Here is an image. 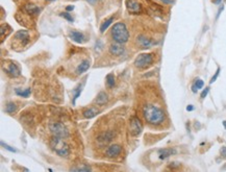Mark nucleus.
Masks as SVG:
<instances>
[{
    "instance_id": "obj_1",
    "label": "nucleus",
    "mask_w": 226,
    "mask_h": 172,
    "mask_svg": "<svg viewBox=\"0 0 226 172\" xmlns=\"http://www.w3.org/2000/svg\"><path fill=\"white\" fill-rule=\"evenodd\" d=\"M143 116L146 122L151 125H158L164 122L166 119V113L164 110L154 104H146L143 107Z\"/></svg>"
},
{
    "instance_id": "obj_2",
    "label": "nucleus",
    "mask_w": 226,
    "mask_h": 172,
    "mask_svg": "<svg viewBox=\"0 0 226 172\" xmlns=\"http://www.w3.org/2000/svg\"><path fill=\"white\" fill-rule=\"evenodd\" d=\"M49 145L50 148L61 157H68L70 156L71 151H70V147L64 141L62 138L59 137H55V136H52V138L49 141Z\"/></svg>"
},
{
    "instance_id": "obj_3",
    "label": "nucleus",
    "mask_w": 226,
    "mask_h": 172,
    "mask_svg": "<svg viewBox=\"0 0 226 172\" xmlns=\"http://www.w3.org/2000/svg\"><path fill=\"white\" fill-rule=\"evenodd\" d=\"M110 35H112L113 40L117 43H120V44H124L129 39V32L125 23L123 22L115 23L114 26L112 27Z\"/></svg>"
},
{
    "instance_id": "obj_4",
    "label": "nucleus",
    "mask_w": 226,
    "mask_h": 172,
    "mask_svg": "<svg viewBox=\"0 0 226 172\" xmlns=\"http://www.w3.org/2000/svg\"><path fill=\"white\" fill-rule=\"evenodd\" d=\"M29 42H30L29 32H27V30H19L14 35L12 44H13V47H15V49H17V48H23Z\"/></svg>"
},
{
    "instance_id": "obj_5",
    "label": "nucleus",
    "mask_w": 226,
    "mask_h": 172,
    "mask_svg": "<svg viewBox=\"0 0 226 172\" xmlns=\"http://www.w3.org/2000/svg\"><path fill=\"white\" fill-rule=\"evenodd\" d=\"M153 61H154V54L153 53H142L137 56L133 65L139 69H146L152 65Z\"/></svg>"
},
{
    "instance_id": "obj_6",
    "label": "nucleus",
    "mask_w": 226,
    "mask_h": 172,
    "mask_svg": "<svg viewBox=\"0 0 226 172\" xmlns=\"http://www.w3.org/2000/svg\"><path fill=\"white\" fill-rule=\"evenodd\" d=\"M49 130L51 131L52 136L66 139L69 137V130L62 122H51L49 123Z\"/></svg>"
},
{
    "instance_id": "obj_7",
    "label": "nucleus",
    "mask_w": 226,
    "mask_h": 172,
    "mask_svg": "<svg viewBox=\"0 0 226 172\" xmlns=\"http://www.w3.org/2000/svg\"><path fill=\"white\" fill-rule=\"evenodd\" d=\"M2 70L11 77H19L21 75V70L16 63L13 61H5L2 63Z\"/></svg>"
},
{
    "instance_id": "obj_8",
    "label": "nucleus",
    "mask_w": 226,
    "mask_h": 172,
    "mask_svg": "<svg viewBox=\"0 0 226 172\" xmlns=\"http://www.w3.org/2000/svg\"><path fill=\"white\" fill-rule=\"evenodd\" d=\"M129 126H130V133L133 136H139L143 130V124H142L141 120L136 116H133L130 118V123H129Z\"/></svg>"
},
{
    "instance_id": "obj_9",
    "label": "nucleus",
    "mask_w": 226,
    "mask_h": 172,
    "mask_svg": "<svg viewBox=\"0 0 226 172\" xmlns=\"http://www.w3.org/2000/svg\"><path fill=\"white\" fill-rule=\"evenodd\" d=\"M136 43L140 49H148L154 45V42L145 35H139L136 39Z\"/></svg>"
},
{
    "instance_id": "obj_10",
    "label": "nucleus",
    "mask_w": 226,
    "mask_h": 172,
    "mask_svg": "<svg viewBox=\"0 0 226 172\" xmlns=\"http://www.w3.org/2000/svg\"><path fill=\"white\" fill-rule=\"evenodd\" d=\"M114 137H115V133H113L112 130H107V131H104V133H101L100 135H98L96 141H97L99 146H105V145H107L110 141L113 140Z\"/></svg>"
},
{
    "instance_id": "obj_11",
    "label": "nucleus",
    "mask_w": 226,
    "mask_h": 172,
    "mask_svg": "<svg viewBox=\"0 0 226 172\" xmlns=\"http://www.w3.org/2000/svg\"><path fill=\"white\" fill-rule=\"evenodd\" d=\"M122 146L119 144H113L106 148L105 150V156L107 157H117L121 154Z\"/></svg>"
},
{
    "instance_id": "obj_12",
    "label": "nucleus",
    "mask_w": 226,
    "mask_h": 172,
    "mask_svg": "<svg viewBox=\"0 0 226 172\" xmlns=\"http://www.w3.org/2000/svg\"><path fill=\"white\" fill-rule=\"evenodd\" d=\"M126 8L130 14L142 13V5L137 0H126Z\"/></svg>"
},
{
    "instance_id": "obj_13",
    "label": "nucleus",
    "mask_w": 226,
    "mask_h": 172,
    "mask_svg": "<svg viewBox=\"0 0 226 172\" xmlns=\"http://www.w3.org/2000/svg\"><path fill=\"white\" fill-rule=\"evenodd\" d=\"M110 52L114 56H121L125 53V48L120 43H113L110 46Z\"/></svg>"
},
{
    "instance_id": "obj_14",
    "label": "nucleus",
    "mask_w": 226,
    "mask_h": 172,
    "mask_svg": "<svg viewBox=\"0 0 226 172\" xmlns=\"http://www.w3.org/2000/svg\"><path fill=\"white\" fill-rule=\"evenodd\" d=\"M69 38H70L73 42L78 43V44L83 43V42H85V39H86L85 35H83V32H76V30H72V32H69Z\"/></svg>"
},
{
    "instance_id": "obj_15",
    "label": "nucleus",
    "mask_w": 226,
    "mask_h": 172,
    "mask_svg": "<svg viewBox=\"0 0 226 172\" xmlns=\"http://www.w3.org/2000/svg\"><path fill=\"white\" fill-rule=\"evenodd\" d=\"M158 157L160 160H165L167 157L173 156V154L176 153V150L174 148H163V149L158 150Z\"/></svg>"
},
{
    "instance_id": "obj_16",
    "label": "nucleus",
    "mask_w": 226,
    "mask_h": 172,
    "mask_svg": "<svg viewBox=\"0 0 226 172\" xmlns=\"http://www.w3.org/2000/svg\"><path fill=\"white\" fill-rule=\"evenodd\" d=\"M90 65H91L90 59H83V61L77 66V68H76V71H75L76 74H77V75H81L83 73H85L86 71L90 68Z\"/></svg>"
},
{
    "instance_id": "obj_17",
    "label": "nucleus",
    "mask_w": 226,
    "mask_h": 172,
    "mask_svg": "<svg viewBox=\"0 0 226 172\" xmlns=\"http://www.w3.org/2000/svg\"><path fill=\"white\" fill-rule=\"evenodd\" d=\"M24 9H25L26 14L29 16H37L40 14L41 12V8H38L37 5H35V4H31V3H28L26 4L25 6H24Z\"/></svg>"
},
{
    "instance_id": "obj_18",
    "label": "nucleus",
    "mask_w": 226,
    "mask_h": 172,
    "mask_svg": "<svg viewBox=\"0 0 226 172\" xmlns=\"http://www.w3.org/2000/svg\"><path fill=\"white\" fill-rule=\"evenodd\" d=\"M107 101H109V96H107V94L105 92H100L95 99V102L98 106H103V104H105Z\"/></svg>"
},
{
    "instance_id": "obj_19",
    "label": "nucleus",
    "mask_w": 226,
    "mask_h": 172,
    "mask_svg": "<svg viewBox=\"0 0 226 172\" xmlns=\"http://www.w3.org/2000/svg\"><path fill=\"white\" fill-rule=\"evenodd\" d=\"M86 80V79H85ZM83 80V83H79V85H77V87L75 88L72 92H73V101H72V103L73 104H75V101H76V99L78 98L79 96H80V94H81V91H83V87H85V83H86V82Z\"/></svg>"
},
{
    "instance_id": "obj_20",
    "label": "nucleus",
    "mask_w": 226,
    "mask_h": 172,
    "mask_svg": "<svg viewBox=\"0 0 226 172\" xmlns=\"http://www.w3.org/2000/svg\"><path fill=\"white\" fill-rule=\"evenodd\" d=\"M99 114V110H97L96 107H90V109H86L85 112H83V117L85 118H94L96 115Z\"/></svg>"
},
{
    "instance_id": "obj_21",
    "label": "nucleus",
    "mask_w": 226,
    "mask_h": 172,
    "mask_svg": "<svg viewBox=\"0 0 226 172\" xmlns=\"http://www.w3.org/2000/svg\"><path fill=\"white\" fill-rule=\"evenodd\" d=\"M114 20H115V16L110 17V18H109V19H106V20L103 21L101 26H100V32H101V33L104 32L105 30H106L107 28H109L110 26L112 25V23L114 22Z\"/></svg>"
},
{
    "instance_id": "obj_22",
    "label": "nucleus",
    "mask_w": 226,
    "mask_h": 172,
    "mask_svg": "<svg viewBox=\"0 0 226 172\" xmlns=\"http://www.w3.org/2000/svg\"><path fill=\"white\" fill-rule=\"evenodd\" d=\"M17 109H18V106H17V104L15 102H8V103L5 104V109H4V112L8 114H14L17 112Z\"/></svg>"
},
{
    "instance_id": "obj_23",
    "label": "nucleus",
    "mask_w": 226,
    "mask_h": 172,
    "mask_svg": "<svg viewBox=\"0 0 226 172\" xmlns=\"http://www.w3.org/2000/svg\"><path fill=\"white\" fill-rule=\"evenodd\" d=\"M15 93H16V95L22 97V98H27V97H29V95L31 93V89H30V88H27V89H25V90L16 89Z\"/></svg>"
},
{
    "instance_id": "obj_24",
    "label": "nucleus",
    "mask_w": 226,
    "mask_h": 172,
    "mask_svg": "<svg viewBox=\"0 0 226 172\" xmlns=\"http://www.w3.org/2000/svg\"><path fill=\"white\" fill-rule=\"evenodd\" d=\"M105 80H106V86L110 88V89L114 88V86H115V75H114V73H109V74H107L106 77H105Z\"/></svg>"
},
{
    "instance_id": "obj_25",
    "label": "nucleus",
    "mask_w": 226,
    "mask_h": 172,
    "mask_svg": "<svg viewBox=\"0 0 226 172\" xmlns=\"http://www.w3.org/2000/svg\"><path fill=\"white\" fill-rule=\"evenodd\" d=\"M12 32V28L9 27V26L6 24H1V29H0V33H1V39L3 40L4 39V33H5V35H8L9 32Z\"/></svg>"
},
{
    "instance_id": "obj_26",
    "label": "nucleus",
    "mask_w": 226,
    "mask_h": 172,
    "mask_svg": "<svg viewBox=\"0 0 226 172\" xmlns=\"http://www.w3.org/2000/svg\"><path fill=\"white\" fill-rule=\"evenodd\" d=\"M92 169L88 166V165H77L76 167H72L70 169V171H91Z\"/></svg>"
},
{
    "instance_id": "obj_27",
    "label": "nucleus",
    "mask_w": 226,
    "mask_h": 172,
    "mask_svg": "<svg viewBox=\"0 0 226 172\" xmlns=\"http://www.w3.org/2000/svg\"><path fill=\"white\" fill-rule=\"evenodd\" d=\"M59 16L62 17V18H65L66 20H68L69 22H73V21H74V19L72 18V16L69 13H61V14H59Z\"/></svg>"
},
{
    "instance_id": "obj_28",
    "label": "nucleus",
    "mask_w": 226,
    "mask_h": 172,
    "mask_svg": "<svg viewBox=\"0 0 226 172\" xmlns=\"http://www.w3.org/2000/svg\"><path fill=\"white\" fill-rule=\"evenodd\" d=\"M194 85L196 86L197 88H198V90L202 89L203 86H204V82L202 79H199V78H197V79L195 80V83H194Z\"/></svg>"
},
{
    "instance_id": "obj_29",
    "label": "nucleus",
    "mask_w": 226,
    "mask_h": 172,
    "mask_svg": "<svg viewBox=\"0 0 226 172\" xmlns=\"http://www.w3.org/2000/svg\"><path fill=\"white\" fill-rule=\"evenodd\" d=\"M1 146L3 147V148H5L6 150H8V151H11V152H16L17 150L15 149V148H13V147H11L9 145H8L6 143H4L3 141H1Z\"/></svg>"
},
{
    "instance_id": "obj_30",
    "label": "nucleus",
    "mask_w": 226,
    "mask_h": 172,
    "mask_svg": "<svg viewBox=\"0 0 226 172\" xmlns=\"http://www.w3.org/2000/svg\"><path fill=\"white\" fill-rule=\"evenodd\" d=\"M219 73H220V68H218L217 69V71H216V73H215V75L211 77V82H210V83H214L216 82V79L218 78V76H219Z\"/></svg>"
},
{
    "instance_id": "obj_31",
    "label": "nucleus",
    "mask_w": 226,
    "mask_h": 172,
    "mask_svg": "<svg viewBox=\"0 0 226 172\" xmlns=\"http://www.w3.org/2000/svg\"><path fill=\"white\" fill-rule=\"evenodd\" d=\"M95 48H96V50H101L102 48H103V43H102V41H100V40H97V42H96V44H95Z\"/></svg>"
},
{
    "instance_id": "obj_32",
    "label": "nucleus",
    "mask_w": 226,
    "mask_h": 172,
    "mask_svg": "<svg viewBox=\"0 0 226 172\" xmlns=\"http://www.w3.org/2000/svg\"><path fill=\"white\" fill-rule=\"evenodd\" d=\"M208 92H210V88L208 87H206L205 89H204L203 91H202V93H201V95H200V97L201 98H205L206 96H207V94H208Z\"/></svg>"
},
{
    "instance_id": "obj_33",
    "label": "nucleus",
    "mask_w": 226,
    "mask_h": 172,
    "mask_svg": "<svg viewBox=\"0 0 226 172\" xmlns=\"http://www.w3.org/2000/svg\"><path fill=\"white\" fill-rule=\"evenodd\" d=\"M169 167L171 169H176V168H178V167H180V163H177V162H172V163L169 164Z\"/></svg>"
},
{
    "instance_id": "obj_34",
    "label": "nucleus",
    "mask_w": 226,
    "mask_h": 172,
    "mask_svg": "<svg viewBox=\"0 0 226 172\" xmlns=\"http://www.w3.org/2000/svg\"><path fill=\"white\" fill-rule=\"evenodd\" d=\"M220 153H221V156H222L223 157H226V147L225 146H223L222 148H221Z\"/></svg>"
},
{
    "instance_id": "obj_35",
    "label": "nucleus",
    "mask_w": 226,
    "mask_h": 172,
    "mask_svg": "<svg viewBox=\"0 0 226 172\" xmlns=\"http://www.w3.org/2000/svg\"><path fill=\"white\" fill-rule=\"evenodd\" d=\"M223 9H224V5H221V8H219V11H218V14H217V17H216V19H218V18H219V16H220V14L222 13Z\"/></svg>"
},
{
    "instance_id": "obj_36",
    "label": "nucleus",
    "mask_w": 226,
    "mask_h": 172,
    "mask_svg": "<svg viewBox=\"0 0 226 172\" xmlns=\"http://www.w3.org/2000/svg\"><path fill=\"white\" fill-rule=\"evenodd\" d=\"M162 2H164V3H166V4H173L174 3V1L173 0H160Z\"/></svg>"
},
{
    "instance_id": "obj_37",
    "label": "nucleus",
    "mask_w": 226,
    "mask_h": 172,
    "mask_svg": "<svg viewBox=\"0 0 226 172\" xmlns=\"http://www.w3.org/2000/svg\"><path fill=\"white\" fill-rule=\"evenodd\" d=\"M187 112H192L194 111V106H192V104H190V106H187Z\"/></svg>"
},
{
    "instance_id": "obj_38",
    "label": "nucleus",
    "mask_w": 226,
    "mask_h": 172,
    "mask_svg": "<svg viewBox=\"0 0 226 172\" xmlns=\"http://www.w3.org/2000/svg\"><path fill=\"white\" fill-rule=\"evenodd\" d=\"M192 91H193V93H197V91H198V88H197L194 83H193V86H192Z\"/></svg>"
},
{
    "instance_id": "obj_39",
    "label": "nucleus",
    "mask_w": 226,
    "mask_h": 172,
    "mask_svg": "<svg viewBox=\"0 0 226 172\" xmlns=\"http://www.w3.org/2000/svg\"><path fill=\"white\" fill-rule=\"evenodd\" d=\"M66 9H67V12H71V11H73V9H74V6L73 5H69V6H67Z\"/></svg>"
},
{
    "instance_id": "obj_40",
    "label": "nucleus",
    "mask_w": 226,
    "mask_h": 172,
    "mask_svg": "<svg viewBox=\"0 0 226 172\" xmlns=\"http://www.w3.org/2000/svg\"><path fill=\"white\" fill-rule=\"evenodd\" d=\"M222 1V0H213V3L215 4H220V2Z\"/></svg>"
},
{
    "instance_id": "obj_41",
    "label": "nucleus",
    "mask_w": 226,
    "mask_h": 172,
    "mask_svg": "<svg viewBox=\"0 0 226 172\" xmlns=\"http://www.w3.org/2000/svg\"><path fill=\"white\" fill-rule=\"evenodd\" d=\"M86 1H88L89 3H91V4H94L96 1H97V0H86Z\"/></svg>"
},
{
    "instance_id": "obj_42",
    "label": "nucleus",
    "mask_w": 226,
    "mask_h": 172,
    "mask_svg": "<svg viewBox=\"0 0 226 172\" xmlns=\"http://www.w3.org/2000/svg\"><path fill=\"white\" fill-rule=\"evenodd\" d=\"M223 125H224L225 130H226V121H223Z\"/></svg>"
},
{
    "instance_id": "obj_43",
    "label": "nucleus",
    "mask_w": 226,
    "mask_h": 172,
    "mask_svg": "<svg viewBox=\"0 0 226 172\" xmlns=\"http://www.w3.org/2000/svg\"><path fill=\"white\" fill-rule=\"evenodd\" d=\"M46 1H53V0H46Z\"/></svg>"
}]
</instances>
